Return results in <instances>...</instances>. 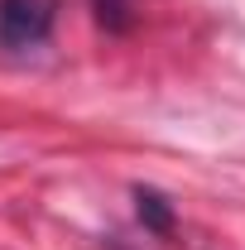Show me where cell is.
<instances>
[{"label": "cell", "mask_w": 245, "mask_h": 250, "mask_svg": "<svg viewBox=\"0 0 245 250\" xmlns=\"http://www.w3.org/2000/svg\"><path fill=\"white\" fill-rule=\"evenodd\" d=\"M53 34V0H0V48H39Z\"/></svg>", "instance_id": "obj_1"}, {"label": "cell", "mask_w": 245, "mask_h": 250, "mask_svg": "<svg viewBox=\"0 0 245 250\" xmlns=\"http://www.w3.org/2000/svg\"><path fill=\"white\" fill-rule=\"evenodd\" d=\"M135 212L144 221V231H154V236H168V231H173V207H168V197L154 192V188H135Z\"/></svg>", "instance_id": "obj_2"}, {"label": "cell", "mask_w": 245, "mask_h": 250, "mask_svg": "<svg viewBox=\"0 0 245 250\" xmlns=\"http://www.w3.org/2000/svg\"><path fill=\"white\" fill-rule=\"evenodd\" d=\"M96 15H101L111 29H121L125 24V0H96Z\"/></svg>", "instance_id": "obj_3"}]
</instances>
